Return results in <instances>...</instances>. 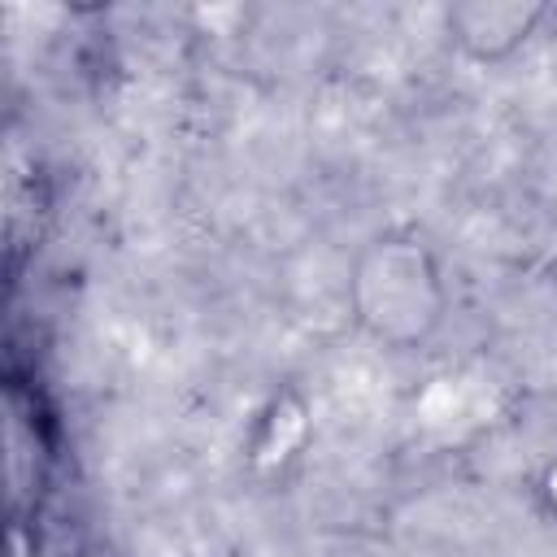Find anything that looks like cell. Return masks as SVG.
<instances>
[{
  "mask_svg": "<svg viewBox=\"0 0 557 557\" xmlns=\"http://www.w3.org/2000/svg\"><path fill=\"white\" fill-rule=\"evenodd\" d=\"M548 283H553V292H557V252H553V261H548Z\"/></svg>",
  "mask_w": 557,
  "mask_h": 557,
  "instance_id": "cell-5",
  "label": "cell"
},
{
  "mask_svg": "<svg viewBox=\"0 0 557 557\" xmlns=\"http://www.w3.org/2000/svg\"><path fill=\"white\" fill-rule=\"evenodd\" d=\"M348 313L366 339L392 352L426 348L448 318L440 252L409 226L370 235L348 274Z\"/></svg>",
  "mask_w": 557,
  "mask_h": 557,
  "instance_id": "cell-1",
  "label": "cell"
},
{
  "mask_svg": "<svg viewBox=\"0 0 557 557\" xmlns=\"http://www.w3.org/2000/svg\"><path fill=\"white\" fill-rule=\"evenodd\" d=\"M544 0H457L444 9V30L457 57L474 65H505L544 26Z\"/></svg>",
  "mask_w": 557,
  "mask_h": 557,
  "instance_id": "cell-2",
  "label": "cell"
},
{
  "mask_svg": "<svg viewBox=\"0 0 557 557\" xmlns=\"http://www.w3.org/2000/svg\"><path fill=\"white\" fill-rule=\"evenodd\" d=\"M309 440H313V405H309V396L296 383H278L265 396V405L257 409L252 426H248L244 466L261 483L283 479L300 461Z\"/></svg>",
  "mask_w": 557,
  "mask_h": 557,
  "instance_id": "cell-3",
  "label": "cell"
},
{
  "mask_svg": "<svg viewBox=\"0 0 557 557\" xmlns=\"http://www.w3.org/2000/svg\"><path fill=\"white\" fill-rule=\"evenodd\" d=\"M531 500H535V509H540L548 522H557V453H548V457L540 461V470H535V479H531Z\"/></svg>",
  "mask_w": 557,
  "mask_h": 557,
  "instance_id": "cell-4",
  "label": "cell"
}]
</instances>
